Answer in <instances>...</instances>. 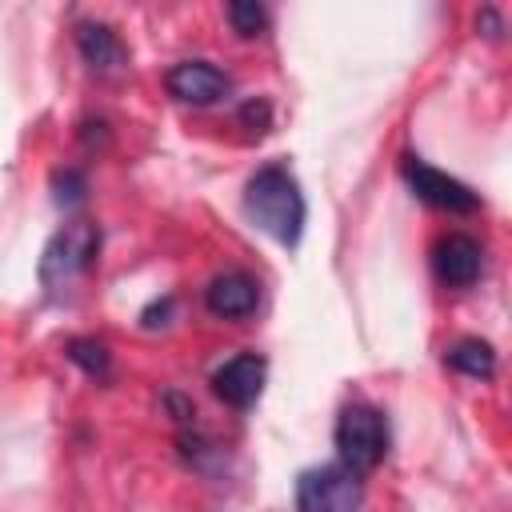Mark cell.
I'll list each match as a JSON object with an SVG mask.
<instances>
[{"label":"cell","mask_w":512,"mask_h":512,"mask_svg":"<svg viewBox=\"0 0 512 512\" xmlns=\"http://www.w3.org/2000/svg\"><path fill=\"white\" fill-rule=\"evenodd\" d=\"M204 308L220 320H248L260 308V280L244 268H224L208 280Z\"/></svg>","instance_id":"obj_9"},{"label":"cell","mask_w":512,"mask_h":512,"mask_svg":"<svg viewBox=\"0 0 512 512\" xmlns=\"http://www.w3.org/2000/svg\"><path fill=\"white\" fill-rule=\"evenodd\" d=\"M228 20H232L236 36H260L268 28V12L256 0H232L228 4Z\"/></svg>","instance_id":"obj_14"},{"label":"cell","mask_w":512,"mask_h":512,"mask_svg":"<svg viewBox=\"0 0 512 512\" xmlns=\"http://www.w3.org/2000/svg\"><path fill=\"white\" fill-rule=\"evenodd\" d=\"M244 212L256 228H264L276 244L296 248L300 232H304V192L296 184V176L288 172V164H264L248 176L244 184Z\"/></svg>","instance_id":"obj_1"},{"label":"cell","mask_w":512,"mask_h":512,"mask_svg":"<svg viewBox=\"0 0 512 512\" xmlns=\"http://www.w3.org/2000/svg\"><path fill=\"white\" fill-rule=\"evenodd\" d=\"M400 172H404L408 188H412L424 204H432V208H440V212L468 216V212H476V208H480V196H476L464 180H456V176H448V172H440V168L424 164L420 156H404Z\"/></svg>","instance_id":"obj_5"},{"label":"cell","mask_w":512,"mask_h":512,"mask_svg":"<svg viewBox=\"0 0 512 512\" xmlns=\"http://www.w3.org/2000/svg\"><path fill=\"white\" fill-rule=\"evenodd\" d=\"M100 264V228L92 220H68L40 256V284L48 296H68Z\"/></svg>","instance_id":"obj_2"},{"label":"cell","mask_w":512,"mask_h":512,"mask_svg":"<svg viewBox=\"0 0 512 512\" xmlns=\"http://www.w3.org/2000/svg\"><path fill=\"white\" fill-rule=\"evenodd\" d=\"M64 356H68L88 380H108V376H112V352H108V344L96 340V336H76V340H68V344H64Z\"/></svg>","instance_id":"obj_12"},{"label":"cell","mask_w":512,"mask_h":512,"mask_svg":"<svg viewBox=\"0 0 512 512\" xmlns=\"http://www.w3.org/2000/svg\"><path fill=\"white\" fill-rule=\"evenodd\" d=\"M52 196L60 208H76L88 196V176L80 168H56L52 172Z\"/></svg>","instance_id":"obj_13"},{"label":"cell","mask_w":512,"mask_h":512,"mask_svg":"<svg viewBox=\"0 0 512 512\" xmlns=\"http://www.w3.org/2000/svg\"><path fill=\"white\" fill-rule=\"evenodd\" d=\"M264 380H268V360L260 352H240L232 360H224L216 372H212V392L228 404V408H252L264 392Z\"/></svg>","instance_id":"obj_8"},{"label":"cell","mask_w":512,"mask_h":512,"mask_svg":"<svg viewBox=\"0 0 512 512\" xmlns=\"http://www.w3.org/2000/svg\"><path fill=\"white\" fill-rule=\"evenodd\" d=\"M332 444H336V464L340 468H348L352 476H368L388 456V420H384V412L372 408V404L340 408L336 428H332Z\"/></svg>","instance_id":"obj_3"},{"label":"cell","mask_w":512,"mask_h":512,"mask_svg":"<svg viewBox=\"0 0 512 512\" xmlns=\"http://www.w3.org/2000/svg\"><path fill=\"white\" fill-rule=\"evenodd\" d=\"M364 488L340 464H320L296 476V512H360Z\"/></svg>","instance_id":"obj_4"},{"label":"cell","mask_w":512,"mask_h":512,"mask_svg":"<svg viewBox=\"0 0 512 512\" xmlns=\"http://www.w3.org/2000/svg\"><path fill=\"white\" fill-rule=\"evenodd\" d=\"M444 364L456 368L460 376H472V380H492L496 376V348L480 336H460L456 344L444 348Z\"/></svg>","instance_id":"obj_11"},{"label":"cell","mask_w":512,"mask_h":512,"mask_svg":"<svg viewBox=\"0 0 512 512\" xmlns=\"http://www.w3.org/2000/svg\"><path fill=\"white\" fill-rule=\"evenodd\" d=\"M168 92L180 100V104H192V108H208V104H220L228 92H232V76L208 60H180L168 68L164 76Z\"/></svg>","instance_id":"obj_6"},{"label":"cell","mask_w":512,"mask_h":512,"mask_svg":"<svg viewBox=\"0 0 512 512\" xmlns=\"http://www.w3.org/2000/svg\"><path fill=\"white\" fill-rule=\"evenodd\" d=\"M432 272L444 288H472L484 272V248L468 232H444L432 244Z\"/></svg>","instance_id":"obj_7"},{"label":"cell","mask_w":512,"mask_h":512,"mask_svg":"<svg viewBox=\"0 0 512 512\" xmlns=\"http://www.w3.org/2000/svg\"><path fill=\"white\" fill-rule=\"evenodd\" d=\"M76 48H80V56H84V64L92 72H120L128 64L124 40L116 36L112 24H100V20L76 24Z\"/></svg>","instance_id":"obj_10"}]
</instances>
